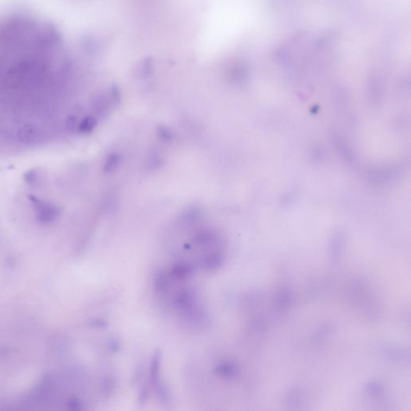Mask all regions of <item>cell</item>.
<instances>
[{
	"instance_id": "obj_4",
	"label": "cell",
	"mask_w": 411,
	"mask_h": 411,
	"mask_svg": "<svg viewBox=\"0 0 411 411\" xmlns=\"http://www.w3.org/2000/svg\"><path fill=\"white\" fill-rule=\"evenodd\" d=\"M385 390L382 385L378 382H371L366 387V393L370 398L378 399L379 397H382L384 395Z\"/></svg>"
},
{
	"instance_id": "obj_1",
	"label": "cell",
	"mask_w": 411,
	"mask_h": 411,
	"mask_svg": "<svg viewBox=\"0 0 411 411\" xmlns=\"http://www.w3.org/2000/svg\"><path fill=\"white\" fill-rule=\"evenodd\" d=\"M35 216L42 224H50L58 218L60 210L55 204L41 199H32Z\"/></svg>"
},
{
	"instance_id": "obj_6",
	"label": "cell",
	"mask_w": 411,
	"mask_h": 411,
	"mask_svg": "<svg viewBox=\"0 0 411 411\" xmlns=\"http://www.w3.org/2000/svg\"><path fill=\"white\" fill-rule=\"evenodd\" d=\"M286 400H287V405H299L300 401H301V396L297 392H291L288 394V397L286 398Z\"/></svg>"
},
{
	"instance_id": "obj_2",
	"label": "cell",
	"mask_w": 411,
	"mask_h": 411,
	"mask_svg": "<svg viewBox=\"0 0 411 411\" xmlns=\"http://www.w3.org/2000/svg\"><path fill=\"white\" fill-rule=\"evenodd\" d=\"M293 300V295L291 290L287 287H283L278 291L274 299V306L279 311H284L291 306Z\"/></svg>"
},
{
	"instance_id": "obj_5",
	"label": "cell",
	"mask_w": 411,
	"mask_h": 411,
	"mask_svg": "<svg viewBox=\"0 0 411 411\" xmlns=\"http://www.w3.org/2000/svg\"><path fill=\"white\" fill-rule=\"evenodd\" d=\"M96 121L93 118H86L79 125V130L82 133L90 132L94 128Z\"/></svg>"
},
{
	"instance_id": "obj_3",
	"label": "cell",
	"mask_w": 411,
	"mask_h": 411,
	"mask_svg": "<svg viewBox=\"0 0 411 411\" xmlns=\"http://www.w3.org/2000/svg\"><path fill=\"white\" fill-rule=\"evenodd\" d=\"M17 135L23 143H35L39 139V130L32 126H24L20 129Z\"/></svg>"
}]
</instances>
